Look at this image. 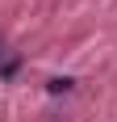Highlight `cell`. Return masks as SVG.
<instances>
[{"label":"cell","instance_id":"6da1fadb","mask_svg":"<svg viewBox=\"0 0 117 122\" xmlns=\"http://www.w3.org/2000/svg\"><path fill=\"white\" fill-rule=\"evenodd\" d=\"M0 59H4V38H0Z\"/></svg>","mask_w":117,"mask_h":122}]
</instances>
